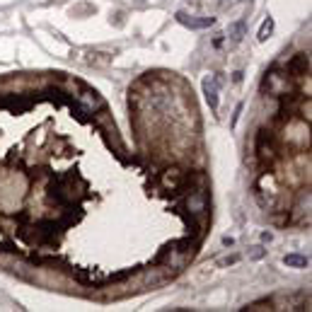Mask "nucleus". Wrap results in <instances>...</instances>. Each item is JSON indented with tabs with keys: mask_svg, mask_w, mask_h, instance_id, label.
I'll use <instances>...</instances> for the list:
<instances>
[{
	"mask_svg": "<svg viewBox=\"0 0 312 312\" xmlns=\"http://www.w3.org/2000/svg\"><path fill=\"white\" fill-rule=\"evenodd\" d=\"M288 70H291L295 78H303V75H308V70H310V58H308L305 54H298V56H293V61L288 63Z\"/></svg>",
	"mask_w": 312,
	"mask_h": 312,
	"instance_id": "0eeeda50",
	"label": "nucleus"
},
{
	"mask_svg": "<svg viewBox=\"0 0 312 312\" xmlns=\"http://www.w3.org/2000/svg\"><path fill=\"white\" fill-rule=\"evenodd\" d=\"M75 104H78V109H80L85 117L97 114L99 109H104V99H102L95 90H90V87H85V85H80V92H75Z\"/></svg>",
	"mask_w": 312,
	"mask_h": 312,
	"instance_id": "f257e3e1",
	"label": "nucleus"
},
{
	"mask_svg": "<svg viewBox=\"0 0 312 312\" xmlns=\"http://www.w3.org/2000/svg\"><path fill=\"white\" fill-rule=\"evenodd\" d=\"M228 34H230V39H233V41H240V39L245 37V22L240 20V22H235V24H230V29H228Z\"/></svg>",
	"mask_w": 312,
	"mask_h": 312,
	"instance_id": "9d476101",
	"label": "nucleus"
},
{
	"mask_svg": "<svg viewBox=\"0 0 312 312\" xmlns=\"http://www.w3.org/2000/svg\"><path fill=\"white\" fill-rule=\"evenodd\" d=\"M271 32H273V20H271V17H266V20L261 22V27H259V34H256V39H259V41H266Z\"/></svg>",
	"mask_w": 312,
	"mask_h": 312,
	"instance_id": "1a4fd4ad",
	"label": "nucleus"
},
{
	"mask_svg": "<svg viewBox=\"0 0 312 312\" xmlns=\"http://www.w3.org/2000/svg\"><path fill=\"white\" fill-rule=\"evenodd\" d=\"M187 211L191 215H206L208 211V194L206 189H196L187 194Z\"/></svg>",
	"mask_w": 312,
	"mask_h": 312,
	"instance_id": "f03ea898",
	"label": "nucleus"
},
{
	"mask_svg": "<svg viewBox=\"0 0 312 312\" xmlns=\"http://www.w3.org/2000/svg\"><path fill=\"white\" fill-rule=\"evenodd\" d=\"M187 250H165L162 252V264H167V266H172V269H179V266H184V261H187Z\"/></svg>",
	"mask_w": 312,
	"mask_h": 312,
	"instance_id": "423d86ee",
	"label": "nucleus"
},
{
	"mask_svg": "<svg viewBox=\"0 0 312 312\" xmlns=\"http://www.w3.org/2000/svg\"><path fill=\"white\" fill-rule=\"evenodd\" d=\"M160 182H162L165 189L177 191V189H182L187 184V175H184L182 170H177V167H170V170H165V172L160 175Z\"/></svg>",
	"mask_w": 312,
	"mask_h": 312,
	"instance_id": "7ed1b4c3",
	"label": "nucleus"
},
{
	"mask_svg": "<svg viewBox=\"0 0 312 312\" xmlns=\"http://www.w3.org/2000/svg\"><path fill=\"white\" fill-rule=\"evenodd\" d=\"M283 264L291 266V269H305V266H310V259L303 256V254H286L283 256Z\"/></svg>",
	"mask_w": 312,
	"mask_h": 312,
	"instance_id": "6e6552de",
	"label": "nucleus"
},
{
	"mask_svg": "<svg viewBox=\"0 0 312 312\" xmlns=\"http://www.w3.org/2000/svg\"><path fill=\"white\" fill-rule=\"evenodd\" d=\"M250 256L252 259H261V256H264V247H254V252H252Z\"/></svg>",
	"mask_w": 312,
	"mask_h": 312,
	"instance_id": "9b49d317",
	"label": "nucleus"
},
{
	"mask_svg": "<svg viewBox=\"0 0 312 312\" xmlns=\"http://www.w3.org/2000/svg\"><path fill=\"white\" fill-rule=\"evenodd\" d=\"M218 87H220V78H211V75L203 78V95L211 112H218Z\"/></svg>",
	"mask_w": 312,
	"mask_h": 312,
	"instance_id": "20e7f679",
	"label": "nucleus"
},
{
	"mask_svg": "<svg viewBox=\"0 0 312 312\" xmlns=\"http://www.w3.org/2000/svg\"><path fill=\"white\" fill-rule=\"evenodd\" d=\"M177 22L184 24L189 29H206V27H213L215 24V17H203V20H191L187 12H177Z\"/></svg>",
	"mask_w": 312,
	"mask_h": 312,
	"instance_id": "39448f33",
	"label": "nucleus"
},
{
	"mask_svg": "<svg viewBox=\"0 0 312 312\" xmlns=\"http://www.w3.org/2000/svg\"><path fill=\"white\" fill-rule=\"evenodd\" d=\"M223 245H225V247H233L235 240H233V237H223Z\"/></svg>",
	"mask_w": 312,
	"mask_h": 312,
	"instance_id": "f8f14e48",
	"label": "nucleus"
}]
</instances>
